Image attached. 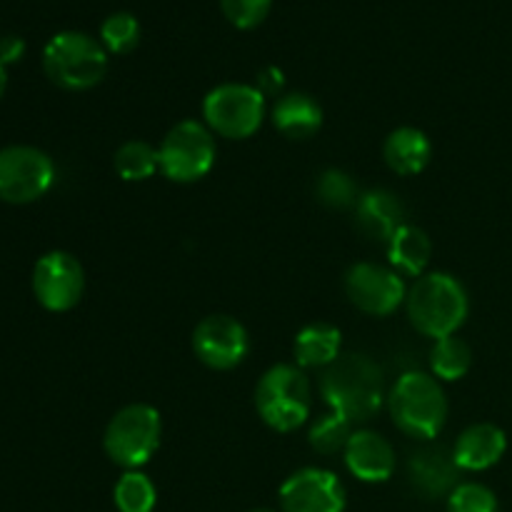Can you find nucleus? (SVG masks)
<instances>
[{"instance_id": "1", "label": "nucleus", "mask_w": 512, "mask_h": 512, "mask_svg": "<svg viewBox=\"0 0 512 512\" xmlns=\"http://www.w3.org/2000/svg\"><path fill=\"white\" fill-rule=\"evenodd\" d=\"M320 395L330 410H338L348 420L368 423L388 400L383 370L370 355H340L320 375Z\"/></svg>"}, {"instance_id": "15", "label": "nucleus", "mask_w": 512, "mask_h": 512, "mask_svg": "<svg viewBox=\"0 0 512 512\" xmlns=\"http://www.w3.org/2000/svg\"><path fill=\"white\" fill-rule=\"evenodd\" d=\"M460 468L443 445H425L408 460V478L423 498H448L458 488Z\"/></svg>"}, {"instance_id": "29", "label": "nucleus", "mask_w": 512, "mask_h": 512, "mask_svg": "<svg viewBox=\"0 0 512 512\" xmlns=\"http://www.w3.org/2000/svg\"><path fill=\"white\" fill-rule=\"evenodd\" d=\"M273 0H220V10L238 30H253L268 18Z\"/></svg>"}, {"instance_id": "19", "label": "nucleus", "mask_w": 512, "mask_h": 512, "mask_svg": "<svg viewBox=\"0 0 512 512\" xmlns=\"http://www.w3.org/2000/svg\"><path fill=\"white\" fill-rule=\"evenodd\" d=\"M383 158L393 173L410 178V175L423 173L433 158V143L428 135L413 125L395 128L383 143Z\"/></svg>"}, {"instance_id": "3", "label": "nucleus", "mask_w": 512, "mask_h": 512, "mask_svg": "<svg viewBox=\"0 0 512 512\" xmlns=\"http://www.w3.org/2000/svg\"><path fill=\"white\" fill-rule=\"evenodd\" d=\"M388 410L395 428L415 440H433L448 423V398L433 373L410 370L388 390Z\"/></svg>"}, {"instance_id": "25", "label": "nucleus", "mask_w": 512, "mask_h": 512, "mask_svg": "<svg viewBox=\"0 0 512 512\" xmlns=\"http://www.w3.org/2000/svg\"><path fill=\"white\" fill-rule=\"evenodd\" d=\"M118 512H153L158 503V490L143 470H125L113 488Z\"/></svg>"}, {"instance_id": "2", "label": "nucleus", "mask_w": 512, "mask_h": 512, "mask_svg": "<svg viewBox=\"0 0 512 512\" xmlns=\"http://www.w3.org/2000/svg\"><path fill=\"white\" fill-rule=\"evenodd\" d=\"M405 310H408L410 325L425 338H448L458 335L470 313V298L465 285L455 275L443 270L415 278V283L405 295Z\"/></svg>"}, {"instance_id": "21", "label": "nucleus", "mask_w": 512, "mask_h": 512, "mask_svg": "<svg viewBox=\"0 0 512 512\" xmlns=\"http://www.w3.org/2000/svg\"><path fill=\"white\" fill-rule=\"evenodd\" d=\"M430 258H433V240L418 225L405 223L388 240V260L390 268L398 270L408 278H420L428 273Z\"/></svg>"}, {"instance_id": "13", "label": "nucleus", "mask_w": 512, "mask_h": 512, "mask_svg": "<svg viewBox=\"0 0 512 512\" xmlns=\"http://www.w3.org/2000/svg\"><path fill=\"white\" fill-rule=\"evenodd\" d=\"M283 512H343L345 488L335 473L325 468H300L280 485Z\"/></svg>"}, {"instance_id": "26", "label": "nucleus", "mask_w": 512, "mask_h": 512, "mask_svg": "<svg viewBox=\"0 0 512 512\" xmlns=\"http://www.w3.org/2000/svg\"><path fill=\"white\" fill-rule=\"evenodd\" d=\"M100 43L108 53L128 55L138 48L140 43V23L128 10L110 13L100 25Z\"/></svg>"}, {"instance_id": "27", "label": "nucleus", "mask_w": 512, "mask_h": 512, "mask_svg": "<svg viewBox=\"0 0 512 512\" xmlns=\"http://www.w3.org/2000/svg\"><path fill=\"white\" fill-rule=\"evenodd\" d=\"M315 195L323 205L335 210H345V208H355L360 198V188L358 183L353 180V175H348L345 170L340 168H330L323 170L315 180Z\"/></svg>"}, {"instance_id": "30", "label": "nucleus", "mask_w": 512, "mask_h": 512, "mask_svg": "<svg viewBox=\"0 0 512 512\" xmlns=\"http://www.w3.org/2000/svg\"><path fill=\"white\" fill-rule=\"evenodd\" d=\"M255 88H258L260 93L265 95V98H268V95H283V88H285L283 70L275 68V65H270V68L260 70L258 83H255Z\"/></svg>"}, {"instance_id": "12", "label": "nucleus", "mask_w": 512, "mask_h": 512, "mask_svg": "<svg viewBox=\"0 0 512 512\" xmlns=\"http://www.w3.org/2000/svg\"><path fill=\"white\" fill-rule=\"evenodd\" d=\"M193 353L205 368L233 370L248 358L250 335L233 315H208L193 330Z\"/></svg>"}, {"instance_id": "14", "label": "nucleus", "mask_w": 512, "mask_h": 512, "mask_svg": "<svg viewBox=\"0 0 512 512\" xmlns=\"http://www.w3.org/2000/svg\"><path fill=\"white\" fill-rule=\"evenodd\" d=\"M343 458L350 475L363 483H385L393 478L395 468H398L393 445L383 435L368 428H358L350 435Z\"/></svg>"}, {"instance_id": "8", "label": "nucleus", "mask_w": 512, "mask_h": 512, "mask_svg": "<svg viewBox=\"0 0 512 512\" xmlns=\"http://www.w3.org/2000/svg\"><path fill=\"white\" fill-rule=\"evenodd\" d=\"M160 173L173 183H195L213 170L218 158L213 130L200 120H180L165 133L158 148Z\"/></svg>"}, {"instance_id": "16", "label": "nucleus", "mask_w": 512, "mask_h": 512, "mask_svg": "<svg viewBox=\"0 0 512 512\" xmlns=\"http://www.w3.org/2000/svg\"><path fill=\"white\" fill-rule=\"evenodd\" d=\"M505 450H508V438L503 428L493 423H473L455 440L453 458L460 470L483 473L503 460Z\"/></svg>"}, {"instance_id": "23", "label": "nucleus", "mask_w": 512, "mask_h": 512, "mask_svg": "<svg viewBox=\"0 0 512 512\" xmlns=\"http://www.w3.org/2000/svg\"><path fill=\"white\" fill-rule=\"evenodd\" d=\"M113 165L115 173L125 183H143V180H150L155 173H160L158 148H153L145 140H128L115 150Z\"/></svg>"}, {"instance_id": "10", "label": "nucleus", "mask_w": 512, "mask_h": 512, "mask_svg": "<svg viewBox=\"0 0 512 512\" xmlns=\"http://www.w3.org/2000/svg\"><path fill=\"white\" fill-rule=\"evenodd\" d=\"M345 295L365 315L388 318L405 305L408 285L390 265L355 263L345 273Z\"/></svg>"}, {"instance_id": "24", "label": "nucleus", "mask_w": 512, "mask_h": 512, "mask_svg": "<svg viewBox=\"0 0 512 512\" xmlns=\"http://www.w3.org/2000/svg\"><path fill=\"white\" fill-rule=\"evenodd\" d=\"M353 433H355L353 420L340 415L338 410L328 408L323 415H318V418L310 423L308 443L315 453L335 455V453H343Z\"/></svg>"}, {"instance_id": "7", "label": "nucleus", "mask_w": 512, "mask_h": 512, "mask_svg": "<svg viewBox=\"0 0 512 512\" xmlns=\"http://www.w3.org/2000/svg\"><path fill=\"white\" fill-rule=\"evenodd\" d=\"M265 115V95L250 83H220L203 100V123L213 135L228 140H245L258 133Z\"/></svg>"}, {"instance_id": "32", "label": "nucleus", "mask_w": 512, "mask_h": 512, "mask_svg": "<svg viewBox=\"0 0 512 512\" xmlns=\"http://www.w3.org/2000/svg\"><path fill=\"white\" fill-rule=\"evenodd\" d=\"M5 85H8V73H5V65L0 63V98H3L5 93Z\"/></svg>"}, {"instance_id": "17", "label": "nucleus", "mask_w": 512, "mask_h": 512, "mask_svg": "<svg viewBox=\"0 0 512 512\" xmlns=\"http://www.w3.org/2000/svg\"><path fill=\"white\" fill-rule=\"evenodd\" d=\"M353 210L360 233L373 240H385L388 243L395 230L405 225L403 203L388 188H373L360 193Z\"/></svg>"}, {"instance_id": "11", "label": "nucleus", "mask_w": 512, "mask_h": 512, "mask_svg": "<svg viewBox=\"0 0 512 512\" xmlns=\"http://www.w3.org/2000/svg\"><path fill=\"white\" fill-rule=\"evenodd\" d=\"M85 293V270L75 255L50 250L33 268V295L50 313H68Z\"/></svg>"}, {"instance_id": "4", "label": "nucleus", "mask_w": 512, "mask_h": 512, "mask_svg": "<svg viewBox=\"0 0 512 512\" xmlns=\"http://www.w3.org/2000/svg\"><path fill=\"white\" fill-rule=\"evenodd\" d=\"M255 408L275 433H293L313 413V388L303 368L278 363L263 373L255 388Z\"/></svg>"}, {"instance_id": "20", "label": "nucleus", "mask_w": 512, "mask_h": 512, "mask_svg": "<svg viewBox=\"0 0 512 512\" xmlns=\"http://www.w3.org/2000/svg\"><path fill=\"white\" fill-rule=\"evenodd\" d=\"M343 348V333L333 323H310L295 335L293 355L295 365L303 370H325L340 358Z\"/></svg>"}, {"instance_id": "31", "label": "nucleus", "mask_w": 512, "mask_h": 512, "mask_svg": "<svg viewBox=\"0 0 512 512\" xmlns=\"http://www.w3.org/2000/svg\"><path fill=\"white\" fill-rule=\"evenodd\" d=\"M25 53V43L23 38L18 35H3L0 38V63L10 65V63H18Z\"/></svg>"}, {"instance_id": "6", "label": "nucleus", "mask_w": 512, "mask_h": 512, "mask_svg": "<svg viewBox=\"0 0 512 512\" xmlns=\"http://www.w3.org/2000/svg\"><path fill=\"white\" fill-rule=\"evenodd\" d=\"M163 420L148 403H130L108 420L103 450L123 470H140L160 448Z\"/></svg>"}, {"instance_id": "9", "label": "nucleus", "mask_w": 512, "mask_h": 512, "mask_svg": "<svg viewBox=\"0 0 512 512\" xmlns=\"http://www.w3.org/2000/svg\"><path fill=\"white\" fill-rule=\"evenodd\" d=\"M55 180V165L48 153L33 145H8L0 150V200L28 205L43 198Z\"/></svg>"}, {"instance_id": "28", "label": "nucleus", "mask_w": 512, "mask_h": 512, "mask_svg": "<svg viewBox=\"0 0 512 512\" xmlns=\"http://www.w3.org/2000/svg\"><path fill=\"white\" fill-rule=\"evenodd\" d=\"M448 512H500V505L488 485L458 483L448 495Z\"/></svg>"}, {"instance_id": "5", "label": "nucleus", "mask_w": 512, "mask_h": 512, "mask_svg": "<svg viewBox=\"0 0 512 512\" xmlns=\"http://www.w3.org/2000/svg\"><path fill=\"white\" fill-rule=\"evenodd\" d=\"M43 70L58 88L73 93L90 90L108 73V50L93 35L63 30L45 45Z\"/></svg>"}, {"instance_id": "33", "label": "nucleus", "mask_w": 512, "mask_h": 512, "mask_svg": "<svg viewBox=\"0 0 512 512\" xmlns=\"http://www.w3.org/2000/svg\"><path fill=\"white\" fill-rule=\"evenodd\" d=\"M248 512H278V510H270V508H255V510H248Z\"/></svg>"}, {"instance_id": "22", "label": "nucleus", "mask_w": 512, "mask_h": 512, "mask_svg": "<svg viewBox=\"0 0 512 512\" xmlns=\"http://www.w3.org/2000/svg\"><path fill=\"white\" fill-rule=\"evenodd\" d=\"M473 368V350L458 335H448L433 343L430 350V373L438 380L453 383V380L465 378Z\"/></svg>"}, {"instance_id": "18", "label": "nucleus", "mask_w": 512, "mask_h": 512, "mask_svg": "<svg viewBox=\"0 0 512 512\" xmlns=\"http://www.w3.org/2000/svg\"><path fill=\"white\" fill-rule=\"evenodd\" d=\"M275 130L290 140H308L323 128V108L308 93H285L270 110Z\"/></svg>"}]
</instances>
